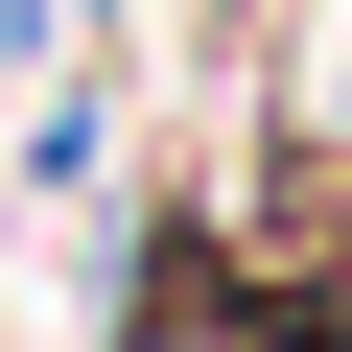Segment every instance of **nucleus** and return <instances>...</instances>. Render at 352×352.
<instances>
[{"instance_id":"f257e3e1","label":"nucleus","mask_w":352,"mask_h":352,"mask_svg":"<svg viewBox=\"0 0 352 352\" xmlns=\"http://www.w3.org/2000/svg\"><path fill=\"white\" fill-rule=\"evenodd\" d=\"M118 352H352V282H305V258H235V235H141V282H118Z\"/></svg>"}]
</instances>
